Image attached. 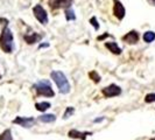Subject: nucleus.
I'll return each mask as SVG.
<instances>
[{
    "mask_svg": "<svg viewBox=\"0 0 155 140\" xmlns=\"http://www.w3.org/2000/svg\"><path fill=\"white\" fill-rule=\"evenodd\" d=\"M35 108L38 111H41V112H45L47 110L50 108V103L48 102H41V103H36L35 104Z\"/></svg>",
    "mask_w": 155,
    "mask_h": 140,
    "instance_id": "4468645a",
    "label": "nucleus"
},
{
    "mask_svg": "<svg viewBox=\"0 0 155 140\" xmlns=\"http://www.w3.org/2000/svg\"><path fill=\"white\" fill-rule=\"evenodd\" d=\"M33 13H34L35 18L39 20L40 23H42V25H47V23H48V14H47L46 9L42 7L41 5L34 6Z\"/></svg>",
    "mask_w": 155,
    "mask_h": 140,
    "instance_id": "20e7f679",
    "label": "nucleus"
},
{
    "mask_svg": "<svg viewBox=\"0 0 155 140\" xmlns=\"http://www.w3.org/2000/svg\"><path fill=\"white\" fill-rule=\"evenodd\" d=\"M33 89H35L38 95H41V96H46V97H54L55 96L54 90L51 89L49 81H40L33 85Z\"/></svg>",
    "mask_w": 155,
    "mask_h": 140,
    "instance_id": "7ed1b4c3",
    "label": "nucleus"
},
{
    "mask_svg": "<svg viewBox=\"0 0 155 140\" xmlns=\"http://www.w3.org/2000/svg\"><path fill=\"white\" fill-rule=\"evenodd\" d=\"M74 111H75V110H74V108H67V110H65V112H64V115H63V118H64V119H68V118H69L70 117V115H72V113H74Z\"/></svg>",
    "mask_w": 155,
    "mask_h": 140,
    "instance_id": "a211bd4d",
    "label": "nucleus"
},
{
    "mask_svg": "<svg viewBox=\"0 0 155 140\" xmlns=\"http://www.w3.org/2000/svg\"><path fill=\"white\" fill-rule=\"evenodd\" d=\"M23 39L28 45H33V43H35V42L41 40V35L36 34V33H31V34H26L23 36Z\"/></svg>",
    "mask_w": 155,
    "mask_h": 140,
    "instance_id": "9b49d317",
    "label": "nucleus"
},
{
    "mask_svg": "<svg viewBox=\"0 0 155 140\" xmlns=\"http://www.w3.org/2000/svg\"><path fill=\"white\" fill-rule=\"evenodd\" d=\"M0 48L5 52V53H12L14 50V38H13V33L8 28L7 26L2 29L1 35H0Z\"/></svg>",
    "mask_w": 155,
    "mask_h": 140,
    "instance_id": "f257e3e1",
    "label": "nucleus"
},
{
    "mask_svg": "<svg viewBox=\"0 0 155 140\" xmlns=\"http://www.w3.org/2000/svg\"><path fill=\"white\" fill-rule=\"evenodd\" d=\"M114 2V6H113V14L116 18H118L119 20H123L125 18V14H126V11H125V7L123 6V4L119 1V0H113Z\"/></svg>",
    "mask_w": 155,
    "mask_h": 140,
    "instance_id": "6e6552de",
    "label": "nucleus"
},
{
    "mask_svg": "<svg viewBox=\"0 0 155 140\" xmlns=\"http://www.w3.org/2000/svg\"><path fill=\"white\" fill-rule=\"evenodd\" d=\"M13 124H18L26 128H31L33 125L35 124L34 117H16L13 120Z\"/></svg>",
    "mask_w": 155,
    "mask_h": 140,
    "instance_id": "39448f33",
    "label": "nucleus"
},
{
    "mask_svg": "<svg viewBox=\"0 0 155 140\" xmlns=\"http://www.w3.org/2000/svg\"><path fill=\"white\" fill-rule=\"evenodd\" d=\"M43 47H45V48H47V47H49V43H41L39 48H43Z\"/></svg>",
    "mask_w": 155,
    "mask_h": 140,
    "instance_id": "4be33fe9",
    "label": "nucleus"
},
{
    "mask_svg": "<svg viewBox=\"0 0 155 140\" xmlns=\"http://www.w3.org/2000/svg\"><path fill=\"white\" fill-rule=\"evenodd\" d=\"M72 0H49V6L51 9H60V8L71 7Z\"/></svg>",
    "mask_w": 155,
    "mask_h": 140,
    "instance_id": "0eeeda50",
    "label": "nucleus"
},
{
    "mask_svg": "<svg viewBox=\"0 0 155 140\" xmlns=\"http://www.w3.org/2000/svg\"><path fill=\"white\" fill-rule=\"evenodd\" d=\"M103 95L105 96V97H107V98H111V97H116V96H119L120 93H121V89L119 88L118 85L116 84H111V85L106 86V88H104L103 89Z\"/></svg>",
    "mask_w": 155,
    "mask_h": 140,
    "instance_id": "423d86ee",
    "label": "nucleus"
},
{
    "mask_svg": "<svg viewBox=\"0 0 155 140\" xmlns=\"http://www.w3.org/2000/svg\"><path fill=\"white\" fill-rule=\"evenodd\" d=\"M0 140H13L11 130H5L4 132L1 133L0 134Z\"/></svg>",
    "mask_w": 155,
    "mask_h": 140,
    "instance_id": "f3484780",
    "label": "nucleus"
},
{
    "mask_svg": "<svg viewBox=\"0 0 155 140\" xmlns=\"http://www.w3.org/2000/svg\"><path fill=\"white\" fill-rule=\"evenodd\" d=\"M105 47L109 49L110 52H112L113 54L116 55L121 54V48L118 46L116 42H105Z\"/></svg>",
    "mask_w": 155,
    "mask_h": 140,
    "instance_id": "f8f14e48",
    "label": "nucleus"
},
{
    "mask_svg": "<svg viewBox=\"0 0 155 140\" xmlns=\"http://www.w3.org/2000/svg\"><path fill=\"white\" fill-rule=\"evenodd\" d=\"M64 14H65V19H67L68 21H71V20H75V19H76L75 12H74V9H72L71 7L65 8V12H64Z\"/></svg>",
    "mask_w": 155,
    "mask_h": 140,
    "instance_id": "dca6fc26",
    "label": "nucleus"
},
{
    "mask_svg": "<svg viewBox=\"0 0 155 140\" xmlns=\"http://www.w3.org/2000/svg\"><path fill=\"white\" fill-rule=\"evenodd\" d=\"M50 77L55 82V84L58 88V91L63 95H67L70 91V84L68 82V79L65 77V75L62 71H51L50 72Z\"/></svg>",
    "mask_w": 155,
    "mask_h": 140,
    "instance_id": "f03ea898",
    "label": "nucleus"
},
{
    "mask_svg": "<svg viewBox=\"0 0 155 140\" xmlns=\"http://www.w3.org/2000/svg\"><path fill=\"white\" fill-rule=\"evenodd\" d=\"M123 40H124L125 42L130 43V45H135L139 41V34H138L137 31H131L130 33H127L125 35L124 38H123Z\"/></svg>",
    "mask_w": 155,
    "mask_h": 140,
    "instance_id": "1a4fd4ad",
    "label": "nucleus"
},
{
    "mask_svg": "<svg viewBox=\"0 0 155 140\" xmlns=\"http://www.w3.org/2000/svg\"><path fill=\"white\" fill-rule=\"evenodd\" d=\"M104 118H98V119H94V123H98V122H101Z\"/></svg>",
    "mask_w": 155,
    "mask_h": 140,
    "instance_id": "b1692460",
    "label": "nucleus"
},
{
    "mask_svg": "<svg viewBox=\"0 0 155 140\" xmlns=\"http://www.w3.org/2000/svg\"><path fill=\"white\" fill-rule=\"evenodd\" d=\"M90 23H91L93 27H94V29H96V31H98V29H99V23L97 22V19H96L94 16L90 19Z\"/></svg>",
    "mask_w": 155,
    "mask_h": 140,
    "instance_id": "aec40b11",
    "label": "nucleus"
},
{
    "mask_svg": "<svg viewBox=\"0 0 155 140\" xmlns=\"http://www.w3.org/2000/svg\"><path fill=\"white\" fill-rule=\"evenodd\" d=\"M148 2H149L152 6H155V0H148Z\"/></svg>",
    "mask_w": 155,
    "mask_h": 140,
    "instance_id": "5701e85b",
    "label": "nucleus"
},
{
    "mask_svg": "<svg viewBox=\"0 0 155 140\" xmlns=\"http://www.w3.org/2000/svg\"><path fill=\"white\" fill-rule=\"evenodd\" d=\"M153 140H155V139H153Z\"/></svg>",
    "mask_w": 155,
    "mask_h": 140,
    "instance_id": "a878e982",
    "label": "nucleus"
},
{
    "mask_svg": "<svg viewBox=\"0 0 155 140\" xmlns=\"http://www.w3.org/2000/svg\"><path fill=\"white\" fill-rule=\"evenodd\" d=\"M91 132H79L77 130H71L69 131L68 135L72 139H81V140H85L87 135H91Z\"/></svg>",
    "mask_w": 155,
    "mask_h": 140,
    "instance_id": "9d476101",
    "label": "nucleus"
},
{
    "mask_svg": "<svg viewBox=\"0 0 155 140\" xmlns=\"http://www.w3.org/2000/svg\"><path fill=\"white\" fill-rule=\"evenodd\" d=\"M145 102L146 103H153V102H155V93H148L147 96L145 97Z\"/></svg>",
    "mask_w": 155,
    "mask_h": 140,
    "instance_id": "6ab92c4d",
    "label": "nucleus"
},
{
    "mask_svg": "<svg viewBox=\"0 0 155 140\" xmlns=\"http://www.w3.org/2000/svg\"><path fill=\"white\" fill-rule=\"evenodd\" d=\"M39 120L42 122V123H54L55 120H56V116L55 115H50V113L42 115V116L39 117Z\"/></svg>",
    "mask_w": 155,
    "mask_h": 140,
    "instance_id": "ddd939ff",
    "label": "nucleus"
},
{
    "mask_svg": "<svg viewBox=\"0 0 155 140\" xmlns=\"http://www.w3.org/2000/svg\"><path fill=\"white\" fill-rule=\"evenodd\" d=\"M154 40H155V33L154 32L148 31L143 34V41H145L146 43H150V42H153Z\"/></svg>",
    "mask_w": 155,
    "mask_h": 140,
    "instance_id": "2eb2a0df",
    "label": "nucleus"
},
{
    "mask_svg": "<svg viewBox=\"0 0 155 140\" xmlns=\"http://www.w3.org/2000/svg\"><path fill=\"white\" fill-rule=\"evenodd\" d=\"M90 77L93 78V81H94V82H99V81H101V77L97 75V72H96V71L90 72Z\"/></svg>",
    "mask_w": 155,
    "mask_h": 140,
    "instance_id": "412c9836",
    "label": "nucleus"
},
{
    "mask_svg": "<svg viewBox=\"0 0 155 140\" xmlns=\"http://www.w3.org/2000/svg\"><path fill=\"white\" fill-rule=\"evenodd\" d=\"M0 78H1V75H0Z\"/></svg>",
    "mask_w": 155,
    "mask_h": 140,
    "instance_id": "393cba45",
    "label": "nucleus"
}]
</instances>
